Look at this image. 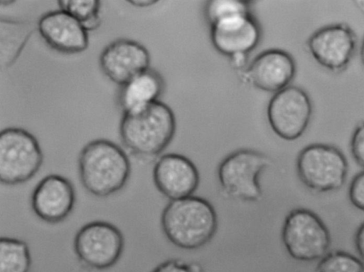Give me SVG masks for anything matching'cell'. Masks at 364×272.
Instances as JSON below:
<instances>
[{"instance_id":"cell-1","label":"cell","mask_w":364,"mask_h":272,"mask_svg":"<svg viewBox=\"0 0 364 272\" xmlns=\"http://www.w3.org/2000/svg\"><path fill=\"white\" fill-rule=\"evenodd\" d=\"M173 112L158 100L141 108L124 113L119 132L123 145L135 156L153 158L170 144L176 132Z\"/></svg>"},{"instance_id":"cell-2","label":"cell","mask_w":364,"mask_h":272,"mask_svg":"<svg viewBox=\"0 0 364 272\" xmlns=\"http://www.w3.org/2000/svg\"><path fill=\"white\" fill-rule=\"evenodd\" d=\"M161 225L173 245L193 250L205 245L213 237L218 216L208 201L192 195L171 200L162 211Z\"/></svg>"},{"instance_id":"cell-3","label":"cell","mask_w":364,"mask_h":272,"mask_svg":"<svg viewBox=\"0 0 364 272\" xmlns=\"http://www.w3.org/2000/svg\"><path fill=\"white\" fill-rule=\"evenodd\" d=\"M79 177L90 194L104 197L122 189L128 181L131 164L126 152L107 139L87 143L78 157Z\"/></svg>"},{"instance_id":"cell-4","label":"cell","mask_w":364,"mask_h":272,"mask_svg":"<svg viewBox=\"0 0 364 272\" xmlns=\"http://www.w3.org/2000/svg\"><path fill=\"white\" fill-rule=\"evenodd\" d=\"M348 170V162L343 153L327 144L307 145L299 152L296 159L299 179L315 192H330L341 189L346 182Z\"/></svg>"},{"instance_id":"cell-5","label":"cell","mask_w":364,"mask_h":272,"mask_svg":"<svg viewBox=\"0 0 364 272\" xmlns=\"http://www.w3.org/2000/svg\"><path fill=\"white\" fill-rule=\"evenodd\" d=\"M282 239L294 259L310 262L320 260L330 248V232L320 216L305 209H292L284 221Z\"/></svg>"},{"instance_id":"cell-6","label":"cell","mask_w":364,"mask_h":272,"mask_svg":"<svg viewBox=\"0 0 364 272\" xmlns=\"http://www.w3.org/2000/svg\"><path fill=\"white\" fill-rule=\"evenodd\" d=\"M43 155L37 139L20 127H7L0 133V181L16 185L33 177Z\"/></svg>"},{"instance_id":"cell-7","label":"cell","mask_w":364,"mask_h":272,"mask_svg":"<svg viewBox=\"0 0 364 272\" xmlns=\"http://www.w3.org/2000/svg\"><path fill=\"white\" fill-rule=\"evenodd\" d=\"M269 165L263 153L240 149L225 157L218 168V177L223 192L232 198L250 202L259 201L262 195L261 173Z\"/></svg>"},{"instance_id":"cell-8","label":"cell","mask_w":364,"mask_h":272,"mask_svg":"<svg viewBox=\"0 0 364 272\" xmlns=\"http://www.w3.org/2000/svg\"><path fill=\"white\" fill-rule=\"evenodd\" d=\"M124 246L121 231L105 221H94L82 226L76 233L73 242L78 259L96 270L114 266L120 258Z\"/></svg>"},{"instance_id":"cell-9","label":"cell","mask_w":364,"mask_h":272,"mask_svg":"<svg viewBox=\"0 0 364 272\" xmlns=\"http://www.w3.org/2000/svg\"><path fill=\"white\" fill-rule=\"evenodd\" d=\"M312 112L306 93L296 86H287L274 93L267 106V118L276 135L285 140L302 135Z\"/></svg>"},{"instance_id":"cell-10","label":"cell","mask_w":364,"mask_h":272,"mask_svg":"<svg viewBox=\"0 0 364 272\" xmlns=\"http://www.w3.org/2000/svg\"><path fill=\"white\" fill-rule=\"evenodd\" d=\"M214 48L228 57L238 53L249 54L261 38L260 26L251 12H241L221 18L210 26Z\"/></svg>"},{"instance_id":"cell-11","label":"cell","mask_w":364,"mask_h":272,"mask_svg":"<svg viewBox=\"0 0 364 272\" xmlns=\"http://www.w3.org/2000/svg\"><path fill=\"white\" fill-rule=\"evenodd\" d=\"M150 61L148 50L139 42L127 38L109 43L99 58L102 72L119 86L149 68Z\"/></svg>"},{"instance_id":"cell-12","label":"cell","mask_w":364,"mask_h":272,"mask_svg":"<svg viewBox=\"0 0 364 272\" xmlns=\"http://www.w3.org/2000/svg\"><path fill=\"white\" fill-rule=\"evenodd\" d=\"M241 73L242 78L256 88L276 93L292 80L296 64L288 52L273 48L258 54Z\"/></svg>"},{"instance_id":"cell-13","label":"cell","mask_w":364,"mask_h":272,"mask_svg":"<svg viewBox=\"0 0 364 272\" xmlns=\"http://www.w3.org/2000/svg\"><path fill=\"white\" fill-rule=\"evenodd\" d=\"M75 188L66 177L51 174L44 177L31 194V207L41 220L56 224L63 221L75 203Z\"/></svg>"},{"instance_id":"cell-14","label":"cell","mask_w":364,"mask_h":272,"mask_svg":"<svg viewBox=\"0 0 364 272\" xmlns=\"http://www.w3.org/2000/svg\"><path fill=\"white\" fill-rule=\"evenodd\" d=\"M156 189L170 200L192 196L197 189L200 176L195 164L176 153L162 155L153 169Z\"/></svg>"},{"instance_id":"cell-15","label":"cell","mask_w":364,"mask_h":272,"mask_svg":"<svg viewBox=\"0 0 364 272\" xmlns=\"http://www.w3.org/2000/svg\"><path fill=\"white\" fill-rule=\"evenodd\" d=\"M355 36L345 24L325 26L314 32L308 41V48L314 59L331 70L345 68L355 48Z\"/></svg>"},{"instance_id":"cell-16","label":"cell","mask_w":364,"mask_h":272,"mask_svg":"<svg viewBox=\"0 0 364 272\" xmlns=\"http://www.w3.org/2000/svg\"><path fill=\"white\" fill-rule=\"evenodd\" d=\"M38 30L48 46L62 53H79L89 45L88 32L77 19L61 9L43 14L38 21Z\"/></svg>"},{"instance_id":"cell-17","label":"cell","mask_w":364,"mask_h":272,"mask_svg":"<svg viewBox=\"0 0 364 272\" xmlns=\"http://www.w3.org/2000/svg\"><path fill=\"white\" fill-rule=\"evenodd\" d=\"M164 90L162 76L149 68L120 86L119 106L123 113L141 108L158 101Z\"/></svg>"},{"instance_id":"cell-18","label":"cell","mask_w":364,"mask_h":272,"mask_svg":"<svg viewBox=\"0 0 364 272\" xmlns=\"http://www.w3.org/2000/svg\"><path fill=\"white\" fill-rule=\"evenodd\" d=\"M32 31L33 27L29 23L1 19V66L8 67L15 61Z\"/></svg>"},{"instance_id":"cell-19","label":"cell","mask_w":364,"mask_h":272,"mask_svg":"<svg viewBox=\"0 0 364 272\" xmlns=\"http://www.w3.org/2000/svg\"><path fill=\"white\" fill-rule=\"evenodd\" d=\"M31 257L28 244L18 239H0V272H28Z\"/></svg>"},{"instance_id":"cell-20","label":"cell","mask_w":364,"mask_h":272,"mask_svg":"<svg viewBox=\"0 0 364 272\" xmlns=\"http://www.w3.org/2000/svg\"><path fill=\"white\" fill-rule=\"evenodd\" d=\"M60 9L77 19L88 32L97 29L102 22L100 16V1L97 0H60Z\"/></svg>"},{"instance_id":"cell-21","label":"cell","mask_w":364,"mask_h":272,"mask_svg":"<svg viewBox=\"0 0 364 272\" xmlns=\"http://www.w3.org/2000/svg\"><path fill=\"white\" fill-rule=\"evenodd\" d=\"M316 272H364V263L348 252L333 251L319 260Z\"/></svg>"},{"instance_id":"cell-22","label":"cell","mask_w":364,"mask_h":272,"mask_svg":"<svg viewBox=\"0 0 364 272\" xmlns=\"http://www.w3.org/2000/svg\"><path fill=\"white\" fill-rule=\"evenodd\" d=\"M241 12H250L249 1L244 0H211L206 1L204 14L210 26L218 19Z\"/></svg>"},{"instance_id":"cell-23","label":"cell","mask_w":364,"mask_h":272,"mask_svg":"<svg viewBox=\"0 0 364 272\" xmlns=\"http://www.w3.org/2000/svg\"><path fill=\"white\" fill-rule=\"evenodd\" d=\"M151 272H205L198 262L187 263L179 259H169L158 265Z\"/></svg>"},{"instance_id":"cell-24","label":"cell","mask_w":364,"mask_h":272,"mask_svg":"<svg viewBox=\"0 0 364 272\" xmlns=\"http://www.w3.org/2000/svg\"><path fill=\"white\" fill-rule=\"evenodd\" d=\"M348 197L355 207L364 211V170L357 173L352 179Z\"/></svg>"},{"instance_id":"cell-25","label":"cell","mask_w":364,"mask_h":272,"mask_svg":"<svg viewBox=\"0 0 364 272\" xmlns=\"http://www.w3.org/2000/svg\"><path fill=\"white\" fill-rule=\"evenodd\" d=\"M350 146L354 159L364 168V122L354 130Z\"/></svg>"},{"instance_id":"cell-26","label":"cell","mask_w":364,"mask_h":272,"mask_svg":"<svg viewBox=\"0 0 364 272\" xmlns=\"http://www.w3.org/2000/svg\"><path fill=\"white\" fill-rule=\"evenodd\" d=\"M231 66L237 71L242 72L247 67L248 54L235 53L229 57Z\"/></svg>"},{"instance_id":"cell-27","label":"cell","mask_w":364,"mask_h":272,"mask_svg":"<svg viewBox=\"0 0 364 272\" xmlns=\"http://www.w3.org/2000/svg\"><path fill=\"white\" fill-rule=\"evenodd\" d=\"M354 244L360 258L364 263V221L358 227L355 231Z\"/></svg>"},{"instance_id":"cell-28","label":"cell","mask_w":364,"mask_h":272,"mask_svg":"<svg viewBox=\"0 0 364 272\" xmlns=\"http://www.w3.org/2000/svg\"><path fill=\"white\" fill-rule=\"evenodd\" d=\"M128 2L135 6L146 7V6H150L155 4L156 3H157V1H155V0H132V1H128Z\"/></svg>"},{"instance_id":"cell-29","label":"cell","mask_w":364,"mask_h":272,"mask_svg":"<svg viewBox=\"0 0 364 272\" xmlns=\"http://www.w3.org/2000/svg\"><path fill=\"white\" fill-rule=\"evenodd\" d=\"M360 58L363 64L364 65V39L362 42L361 47H360Z\"/></svg>"}]
</instances>
